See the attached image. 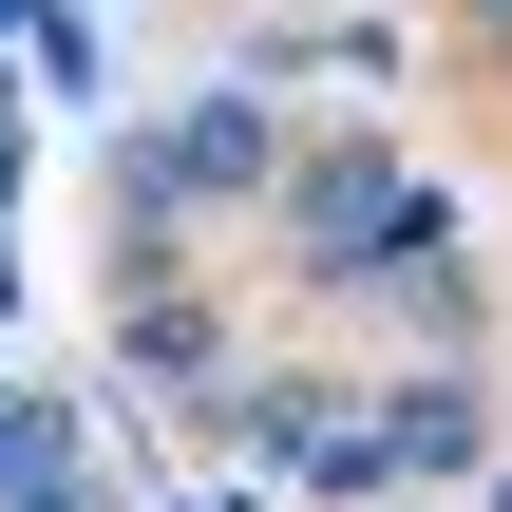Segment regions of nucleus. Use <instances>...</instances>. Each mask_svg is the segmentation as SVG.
<instances>
[{
    "label": "nucleus",
    "instance_id": "nucleus-1",
    "mask_svg": "<svg viewBox=\"0 0 512 512\" xmlns=\"http://www.w3.org/2000/svg\"><path fill=\"white\" fill-rule=\"evenodd\" d=\"M399 228H418V209H399V171H380V152H342V171L304 190V247H399Z\"/></svg>",
    "mask_w": 512,
    "mask_h": 512
}]
</instances>
